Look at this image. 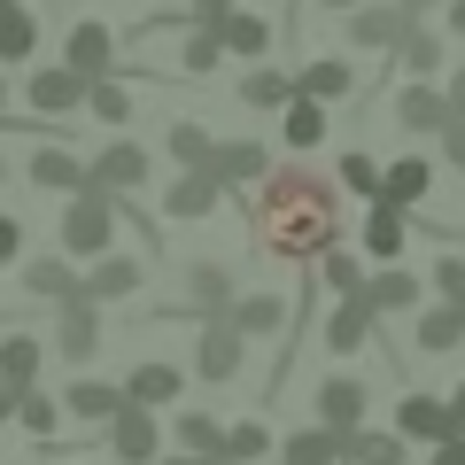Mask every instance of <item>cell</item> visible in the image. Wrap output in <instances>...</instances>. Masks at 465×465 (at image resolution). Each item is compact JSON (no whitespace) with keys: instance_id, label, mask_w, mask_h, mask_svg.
Segmentation results:
<instances>
[{"instance_id":"1","label":"cell","mask_w":465,"mask_h":465,"mask_svg":"<svg viewBox=\"0 0 465 465\" xmlns=\"http://www.w3.org/2000/svg\"><path fill=\"white\" fill-rule=\"evenodd\" d=\"M241 210L264 264H318L326 249H341V179L311 163H272L241 194Z\"/></svg>"},{"instance_id":"2","label":"cell","mask_w":465,"mask_h":465,"mask_svg":"<svg viewBox=\"0 0 465 465\" xmlns=\"http://www.w3.org/2000/svg\"><path fill=\"white\" fill-rule=\"evenodd\" d=\"M116 225H124V194H109V186H78V194L63 202L54 249L78 256V264H94V256H109V249H116Z\"/></svg>"},{"instance_id":"3","label":"cell","mask_w":465,"mask_h":465,"mask_svg":"<svg viewBox=\"0 0 465 465\" xmlns=\"http://www.w3.org/2000/svg\"><path fill=\"white\" fill-rule=\"evenodd\" d=\"M232 302H241V272L217 264V256H194V264L179 272V295L155 302L148 318H186V326H202V318H225Z\"/></svg>"},{"instance_id":"4","label":"cell","mask_w":465,"mask_h":465,"mask_svg":"<svg viewBox=\"0 0 465 465\" xmlns=\"http://www.w3.org/2000/svg\"><path fill=\"white\" fill-rule=\"evenodd\" d=\"M249 349H256V341L232 326V311H225V318H202L186 372H194V381H210V388H232V381H241V365H249Z\"/></svg>"},{"instance_id":"5","label":"cell","mask_w":465,"mask_h":465,"mask_svg":"<svg viewBox=\"0 0 465 465\" xmlns=\"http://www.w3.org/2000/svg\"><path fill=\"white\" fill-rule=\"evenodd\" d=\"M101 341H109V302H94L85 287L70 302H54V357L63 365H94Z\"/></svg>"},{"instance_id":"6","label":"cell","mask_w":465,"mask_h":465,"mask_svg":"<svg viewBox=\"0 0 465 465\" xmlns=\"http://www.w3.org/2000/svg\"><path fill=\"white\" fill-rule=\"evenodd\" d=\"M101 450H109L116 465H155L171 450V434H163V411H148V403H133L124 396V411L101 427Z\"/></svg>"},{"instance_id":"7","label":"cell","mask_w":465,"mask_h":465,"mask_svg":"<svg viewBox=\"0 0 465 465\" xmlns=\"http://www.w3.org/2000/svg\"><path fill=\"white\" fill-rule=\"evenodd\" d=\"M388 427H396L411 450H434V442H450V434H465L458 411H450V396H427V388H403L396 411H388Z\"/></svg>"},{"instance_id":"8","label":"cell","mask_w":465,"mask_h":465,"mask_svg":"<svg viewBox=\"0 0 465 465\" xmlns=\"http://www.w3.org/2000/svg\"><path fill=\"white\" fill-rule=\"evenodd\" d=\"M24 179L39 186V194H78V186H94V155H78L70 140H39L32 155H24Z\"/></svg>"},{"instance_id":"9","label":"cell","mask_w":465,"mask_h":465,"mask_svg":"<svg viewBox=\"0 0 465 465\" xmlns=\"http://www.w3.org/2000/svg\"><path fill=\"white\" fill-rule=\"evenodd\" d=\"M381 326H388V318L372 311L365 295H333V311H326V357H341V365H349V357H365V349L381 341Z\"/></svg>"},{"instance_id":"10","label":"cell","mask_w":465,"mask_h":465,"mask_svg":"<svg viewBox=\"0 0 465 465\" xmlns=\"http://www.w3.org/2000/svg\"><path fill=\"white\" fill-rule=\"evenodd\" d=\"M458 349H465V302L427 295L411 311V357H458Z\"/></svg>"},{"instance_id":"11","label":"cell","mask_w":465,"mask_h":465,"mask_svg":"<svg viewBox=\"0 0 465 465\" xmlns=\"http://www.w3.org/2000/svg\"><path fill=\"white\" fill-rule=\"evenodd\" d=\"M403 32H411V16H403L396 0H365V8H349V16H341V39H349V47H365V54H396Z\"/></svg>"},{"instance_id":"12","label":"cell","mask_w":465,"mask_h":465,"mask_svg":"<svg viewBox=\"0 0 465 465\" xmlns=\"http://www.w3.org/2000/svg\"><path fill=\"white\" fill-rule=\"evenodd\" d=\"M225 186H217V171H171V186H163V217L171 225H202V217H217L225 210Z\"/></svg>"},{"instance_id":"13","label":"cell","mask_w":465,"mask_h":465,"mask_svg":"<svg viewBox=\"0 0 465 465\" xmlns=\"http://www.w3.org/2000/svg\"><path fill=\"white\" fill-rule=\"evenodd\" d=\"M450 94H442V78H403V94H396V124L411 140H442V124H450Z\"/></svg>"},{"instance_id":"14","label":"cell","mask_w":465,"mask_h":465,"mask_svg":"<svg viewBox=\"0 0 465 465\" xmlns=\"http://www.w3.org/2000/svg\"><path fill=\"white\" fill-rule=\"evenodd\" d=\"M24 101H32V116H47V124H63L70 109H85V78L70 63H39L32 78H24Z\"/></svg>"},{"instance_id":"15","label":"cell","mask_w":465,"mask_h":465,"mask_svg":"<svg viewBox=\"0 0 465 465\" xmlns=\"http://www.w3.org/2000/svg\"><path fill=\"white\" fill-rule=\"evenodd\" d=\"M365 411H372V381L365 372H326V381H318V419H326L333 434H357Z\"/></svg>"},{"instance_id":"16","label":"cell","mask_w":465,"mask_h":465,"mask_svg":"<svg viewBox=\"0 0 465 465\" xmlns=\"http://www.w3.org/2000/svg\"><path fill=\"white\" fill-rule=\"evenodd\" d=\"M155 179V155L140 148V140H124V133H109V148L94 155V186H109V194H140V186Z\"/></svg>"},{"instance_id":"17","label":"cell","mask_w":465,"mask_h":465,"mask_svg":"<svg viewBox=\"0 0 465 465\" xmlns=\"http://www.w3.org/2000/svg\"><path fill=\"white\" fill-rule=\"evenodd\" d=\"M210 32H217V47H225L232 63H264V54L280 47V24H272V16H256V8H225V16H217Z\"/></svg>"},{"instance_id":"18","label":"cell","mask_w":465,"mask_h":465,"mask_svg":"<svg viewBox=\"0 0 465 465\" xmlns=\"http://www.w3.org/2000/svg\"><path fill=\"white\" fill-rule=\"evenodd\" d=\"M63 63L78 70L85 85H94V78H116V32H109V24H94V16L70 24V32H63Z\"/></svg>"},{"instance_id":"19","label":"cell","mask_w":465,"mask_h":465,"mask_svg":"<svg viewBox=\"0 0 465 465\" xmlns=\"http://www.w3.org/2000/svg\"><path fill=\"white\" fill-rule=\"evenodd\" d=\"M427 295H434V287L419 280V272H403V264H372V272H365V302H372L381 318H411Z\"/></svg>"},{"instance_id":"20","label":"cell","mask_w":465,"mask_h":465,"mask_svg":"<svg viewBox=\"0 0 465 465\" xmlns=\"http://www.w3.org/2000/svg\"><path fill=\"white\" fill-rule=\"evenodd\" d=\"M85 287V272H78V256H63V249H47V256H24V295L32 302H70Z\"/></svg>"},{"instance_id":"21","label":"cell","mask_w":465,"mask_h":465,"mask_svg":"<svg viewBox=\"0 0 465 465\" xmlns=\"http://www.w3.org/2000/svg\"><path fill=\"white\" fill-rule=\"evenodd\" d=\"M210 171H217V186H225V194L241 202V194H249V186L272 171V148H264V140H217Z\"/></svg>"},{"instance_id":"22","label":"cell","mask_w":465,"mask_h":465,"mask_svg":"<svg viewBox=\"0 0 465 465\" xmlns=\"http://www.w3.org/2000/svg\"><path fill=\"white\" fill-rule=\"evenodd\" d=\"M133 287H148V256H94V264H85V295H94V302H109V311H116V302H133Z\"/></svg>"},{"instance_id":"23","label":"cell","mask_w":465,"mask_h":465,"mask_svg":"<svg viewBox=\"0 0 465 465\" xmlns=\"http://www.w3.org/2000/svg\"><path fill=\"white\" fill-rule=\"evenodd\" d=\"M403 241H411V210L403 202H365V264H396Z\"/></svg>"},{"instance_id":"24","label":"cell","mask_w":465,"mask_h":465,"mask_svg":"<svg viewBox=\"0 0 465 465\" xmlns=\"http://www.w3.org/2000/svg\"><path fill=\"white\" fill-rule=\"evenodd\" d=\"M287 318H295V302H287V295H272V287H249V295L232 302V326L249 333V341H280V333H287Z\"/></svg>"},{"instance_id":"25","label":"cell","mask_w":465,"mask_h":465,"mask_svg":"<svg viewBox=\"0 0 465 465\" xmlns=\"http://www.w3.org/2000/svg\"><path fill=\"white\" fill-rule=\"evenodd\" d=\"M63 411L85 419V427H109V419L124 411V381H94V372H78V381L63 388Z\"/></svg>"},{"instance_id":"26","label":"cell","mask_w":465,"mask_h":465,"mask_svg":"<svg viewBox=\"0 0 465 465\" xmlns=\"http://www.w3.org/2000/svg\"><path fill=\"white\" fill-rule=\"evenodd\" d=\"M124 396H133V403H148V411H171V403L186 396V372L171 365V357H148V365H133V372H124Z\"/></svg>"},{"instance_id":"27","label":"cell","mask_w":465,"mask_h":465,"mask_svg":"<svg viewBox=\"0 0 465 465\" xmlns=\"http://www.w3.org/2000/svg\"><path fill=\"white\" fill-rule=\"evenodd\" d=\"M47 349L54 341H39V333H0V388H39V372H47Z\"/></svg>"},{"instance_id":"28","label":"cell","mask_w":465,"mask_h":465,"mask_svg":"<svg viewBox=\"0 0 465 465\" xmlns=\"http://www.w3.org/2000/svg\"><path fill=\"white\" fill-rule=\"evenodd\" d=\"M280 465H349V434H333L326 419H311V427H295L280 442Z\"/></svg>"},{"instance_id":"29","label":"cell","mask_w":465,"mask_h":465,"mask_svg":"<svg viewBox=\"0 0 465 465\" xmlns=\"http://www.w3.org/2000/svg\"><path fill=\"white\" fill-rule=\"evenodd\" d=\"M295 94H311V101H349V94H357V63H349V54H318V63L295 70Z\"/></svg>"},{"instance_id":"30","label":"cell","mask_w":465,"mask_h":465,"mask_svg":"<svg viewBox=\"0 0 465 465\" xmlns=\"http://www.w3.org/2000/svg\"><path fill=\"white\" fill-rule=\"evenodd\" d=\"M326 133H333L326 101L295 94V101H287V109H280V140H287V148H295V155H311V148H318V140H326Z\"/></svg>"},{"instance_id":"31","label":"cell","mask_w":465,"mask_h":465,"mask_svg":"<svg viewBox=\"0 0 465 465\" xmlns=\"http://www.w3.org/2000/svg\"><path fill=\"white\" fill-rule=\"evenodd\" d=\"M388 63H396L403 78H442L450 47H442V32H434V24H411V32H403V47L388 54Z\"/></svg>"},{"instance_id":"32","label":"cell","mask_w":465,"mask_h":465,"mask_svg":"<svg viewBox=\"0 0 465 465\" xmlns=\"http://www.w3.org/2000/svg\"><path fill=\"white\" fill-rule=\"evenodd\" d=\"M32 54H39V16L24 8V0H0V70L32 63Z\"/></svg>"},{"instance_id":"33","label":"cell","mask_w":465,"mask_h":465,"mask_svg":"<svg viewBox=\"0 0 465 465\" xmlns=\"http://www.w3.org/2000/svg\"><path fill=\"white\" fill-rule=\"evenodd\" d=\"M434 171H442L434 155H396L381 194H388V202H403V210H419V202H427V186H434Z\"/></svg>"},{"instance_id":"34","label":"cell","mask_w":465,"mask_h":465,"mask_svg":"<svg viewBox=\"0 0 465 465\" xmlns=\"http://www.w3.org/2000/svg\"><path fill=\"white\" fill-rule=\"evenodd\" d=\"M232 101H241V109H287V101H295V78H287V70H241Z\"/></svg>"},{"instance_id":"35","label":"cell","mask_w":465,"mask_h":465,"mask_svg":"<svg viewBox=\"0 0 465 465\" xmlns=\"http://www.w3.org/2000/svg\"><path fill=\"white\" fill-rule=\"evenodd\" d=\"M403 458H411V442L396 427H357L349 434V465H403Z\"/></svg>"},{"instance_id":"36","label":"cell","mask_w":465,"mask_h":465,"mask_svg":"<svg viewBox=\"0 0 465 465\" xmlns=\"http://www.w3.org/2000/svg\"><path fill=\"white\" fill-rule=\"evenodd\" d=\"M171 450H202V458H225V419H217V411H179V427H171Z\"/></svg>"},{"instance_id":"37","label":"cell","mask_w":465,"mask_h":465,"mask_svg":"<svg viewBox=\"0 0 465 465\" xmlns=\"http://www.w3.org/2000/svg\"><path fill=\"white\" fill-rule=\"evenodd\" d=\"M163 148H171V163H179V171H210L217 140L202 133V124H186V116H171V133H163Z\"/></svg>"},{"instance_id":"38","label":"cell","mask_w":465,"mask_h":465,"mask_svg":"<svg viewBox=\"0 0 465 465\" xmlns=\"http://www.w3.org/2000/svg\"><path fill=\"white\" fill-rule=\"evenodd\" d=\"M63 396H47V388H24V396H16V427L24 434H39V442H54V427H63Z\"/></svg>"},{"instance_id":"39","label":"cell","mask_w":465,"mask_h":465,"mask_svg":"<svg viewBox=\"0 0 465 465\" xmlns=\"http://www.w3.org/2000/svg\"><path fill=\"white\" fill-rule=\"evenodd\" d=\"M85 109H94L109 133H124V116H133V85H124V78H94V85H85Z\"/></svg>"},{"instance_id":"40","label":"cell","mask_w":465,"mask_h":465,"mask_svg":"<svg viewBox=\"0 0 465 465\" xmlns=\"http://www.w3.org/2000/svg\"><path fill=\"white\" fill-rule=\"evenodd\" d=\"M318 280H326V295H365V256L357 249H326L318 256Z\"/></svg>"},{"instance_id":"41","label":"cell","mask_w":465,"mask_h":465,"mask_svg":"<svg viewBox=\"0 0 465 465\" xmlns=\"http://www.w3.org/2000/svg\"><path fill=\"white\" fill-rule=\"evenodd\" d=\"M333 179H341V194H357V202H381V186H388V171L372 163L365 148H349V155H341V171H333Z\"/></svg>"},{"instance_id":"42","label":"cell","mask_w":465,"mask_h":465,"mask_svg":"<svg viewBox=\"0 0 465 465\" xmlns=\"http://www.w3.org/2000/svg\"><path fill=\"white\" fill-rule=\"evenodd\" d=\"M217 63H225V47H217V32H210V24H194V32L179 39V78H210Z\"/></svg>"},{"instance_id":"43","label":"cell","mask_w":465,"mask_h":465,"mask_svg":"<svg viewBox=\"0 0 465 465\" xmlns=\"http://www.w3.org/2000/svg\"><path fill=\"white\" fill-rule=\"evenodd\" d=\"M264 450H272V427H264V419H225V458L256 465Z\"/></svg>"},{"instance_id":"44","label":"cell","mask_w":465,"mask_h":465,"mask_svg":"<svg viewBox=\"0 0 465 465\" xmlns=\"http://www.w3.org/2000/svg\"><path fill=\"white\" fill-rule=\"evenodd\" d=\"M427 287H434L442 302H465V256H442V264L427 272Z\"/></svg>"},{"instance_id":"45","label":"cell","mask_w":465,"mask_h":465,"mask_svg":"<svg viewBox=\"0 0 465 465\" xmlns=\"http://www.w3.org/2000/svg\"><path fill=\"white\" fill-rule=\"evenodd\" d=\"M434 155H442L450 171H465V116H450V124H442V140H434Z\"/></svg>"},{"instance_id":"46","label":"cell","mask_w":465,"mask_h":465,"mask_svg":"<svg viewBox=\"0 0 465 465\" xmlns=\"http://www.w3.org/2000/svg\"><path fill=\"white\" fill-rule=\"evenodd\" d=\"M0 264H24V217L0 210Z\"/></svg>"},{"instance_id":"47","label":"cell","mask_w":465,"mask_h":465,"mask_svg":"<svg viewBox=\"0 0 465 465\" xmlns=\"http://www.w3.org/2000/svg\"><path fill=\"white\" fill-rule=\"evenodd\" d=\"M427 465H465V434H450V442L427 450Z\"/></svg>"},{"instance_id":"48","label":"cell","mask_w":465,"mask_h":465,"mask_svg":"<svg viewBox=\"0 0 465 465\" xmlns=\"http://www.w3.org/2000/svg\"><path fill=\"white\" fill-rule=\"evenodd\" d=\"M225 8H241V0H186V16H194V24H217Z\"/></svg>"},{"instance_id":"49","label":"cell","mask_w":465,"mask_h":465,"mask_svg":"<svg viewBox=\"0 0 465 465\" xmlns=\"http://www.w3.org/2000/svg\"><path fill=\"white\" fill-rule=\"evenodd\" d=\"M442 94H450V109L465 116V63H458V70H450V78H442Z\"/></svg>"},{"instance_id":"50","label":"cell","mask_w":465,"mask_h":465,"mask_svg":"<svg viewBox=\"0 0 465 465\" xmlns=\"http://www.w3.org/2000/svg\"><path fill=\"white\" fill-rule=\"evenodd\" d=\"M155 465H225V458H202V450H163Z\"/></svg>"},{"instance_id":"51","label":"cell","mask_w":465,"mask_h":465,"mask_svg":"<svg viewBox=\"0 0 465 465\" xmlns=\"http://www.w3.org/2000/svg\"><path fill=\"white\" fill-rule=\"evenodd\" d=\"M396 8H403V16H411V24H427L434 8H442V0H396Z\"/></svg>"},{"instance_id":"52","label":"cell","mask_w":465,"mask_h":465,"mask_svg":"<svg viewBox=\"0 0 465 465\" xmlns=\"http://www.w3.org/2000/svg\"><path fill=\"white\" fill-rule=\"evenodd\" d=\"M0 427H16V388H0Z\"/></svg>"},{"instance_id":"53","label":"cell","mask_w":465,"mask_h":465,"mask_svg":"<svg viewBox=\"0 0 465 465\" xmlns=\"http://www.w3.org/2000/svg\"><path fill=\"white\" fill-rule=\"evenodd\" d=\"M450 39H465V0H450Z\"/></svg>"},{"instance_id":"54","label":"cell","mask_w":465,"mask_h":465,"mask_svg":"<svg viewBox=\"0 0 465 465\" xmlns=\"http://www.w3.org/2000/svg\"><path fill=\"white\" fill-rule=\"evenodd\" d=\"M450 411H458V427H465V381H458V388H450Z\"/></svg>"},{"instance_id":"55","label":"cell","mask_w":465,"mask_h":465,"mask_svg":"<svg viewBox=\"0 0 465 465\" xmlns=\"http://www.w3.org/2000/svg\"><path fill=\"white\" fill-rule=\"evenodd\" d=\"M318 8H333V16H349V8H365V0H318Z\"/></svg>"},{"instance_id":"56","label":"cell","mask_w":465,"mask_h":465,"mask_svg":"<svg viewBox=\"0 0 465 465\" xmlns=\"http://www.w3.org/2000/svg\"><path fill=\"white\" fill-rule=\"evenodd\" d=\"M8 101H16V85H8V78H0V124H8Z\"/></svg>"},{"instance_id":"57","label":"cell","mask_w":465,"mask_h":465,"mask_svg":"<svg viewBox=\"0 0 465 465\" xmlns=\"http://www.w3.org/2000/svg\"><path fill=\"white\" fill-rule=\"evenodd\" d=\"M0 179H8V155H0Z\"/></svg>"},{"instance_id":"58","label":"cell","mask_w":465,"mask_h":465,"mask_svg":"<svg viewBox=\"0 0 465 465\" xmlns=\"http://www.w3.org/2000/svg\"><path fill=\"white\" fill-rule=\"evenodd\" d=\"M225 465H241V458H225Z\"/></svg>"}]
</instances>
